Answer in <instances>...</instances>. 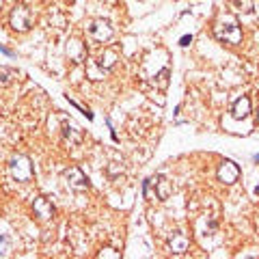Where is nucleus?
I'll list each match as a JSON object with an SVG mask.
<instances>
[{
	"label": "nucleus",
	"mask_w": 259,
	"mask_h": 259,
	"mask_svg": "<svg viewBox=\"0 0 259 259\" xmlns=\"http://www.w3.org/2000/svg\"><path fill=\"white\" fill-rule=\"evenodd\" d=\"M9 171L15 182H30L32 180V162L28 156L18 153V156H13L9 162Z\"/></svg>",
	"instance_id": "1"
},
{
	"label": "nucleus",
	"mask_w": 259,
	"mask_h": 259,
	"mask_svg": "<svg viewBox=\"0 0 259 259\" xmlns=\"http://www.w3.org/2000/svg\"><path fill=\"white\" fill-rule=\"evenodd\" d=\"M89 37L93 39V41L97 44H108L110 39H112V26H110V22L108 20H104V18H97V20H91L89 22Z\"/></svg>",
	"instance_id": "2"
},
{
	"label": "nucleus",
	"mask_w": 259,
	"mask_h": 259,
	"mask_svg": "<svg viewBox=\"0 0 259 259\" xmlns=\"http://www.w3.org/2000/svg\"><path fill=\"white\" fill-rule=\"evenodd\" d=\"M143 186H147V188H153L151 199H158V201H166L168 197H171V192H173V186H171V182H168L164 175L149 177V180H145Z\"/></svg>",
	"instance_id": "3"
},
{
	"label": "nucleus",
	"mask_w": 259,
	"mask_h": 259,
	"mask_svg": "<svg viewBox=\"0 0 259 259\" xmlns=\"http://www.w3.org/2000/svg\"><path fill=\"white\" fill-rule=\"evenodd\" d=\"M30 22H32V13L28 7L24 5H15V9L9 15V24L15 32H26L30 28Z\"/></svg>",
	"instance_id": "4"
},
{
	"label": "nucleus",
	"mask_w": 259,
	"mask_h": 259,
	"mask_svg": "<svg viewBox=\"0 0 259 259\" xmlns=\"http://www.w3.org/2000/svg\"><path fill=\"white\" fill-rule=\"evenodd\" d=\"M214 35L218 41H225L229 46L242 44V28L238 24H218V26H214Z\"/></svg>",
	"instance_id": "5"
},
{
	"label": "nucleus",
	"mask_w": 259,
	"mask_h": 259,
	"mask_svg": "<svg viewBox=\"0 0 259 259\" xmlns=\"http://www.w3.org/2000/svg\"><path fill=\"white\" fill-rule=\"evenodd\" d=\"M65 180H67L69 188L76 190V192H87L89 188H91V184H89V177L82 173V168H78V166L65 168Z\"/></svg>",
	"instance_id": "6"
},
{
	"label": "nucleus",
	"mask_w": 259,
	"mask_h": 259,
	"mask_svg": "<svg viewBox=\"0 0 259 259\" xmlns=\"http://www.w3.org/2000/svg\"><path fill=\"white\" fill-rule=\"evenodd\" d=\"M54 214H56V207L48 201V197H37L32 201V216H35L37 221H41V223L52 221Z\"/></svg>",
	"instance_id": "7"
},
{
	"label": "nucleus",
	"mask_w": 259,
	"mask_h": 259,
	"mask_svg": "<svg viewBox=\"0 0 259 259\" xmlns=\"http://www.w3.org/2000/svg\"><path fill=\"white\" fill-rule=\"evenodd\" d=\"M218 182H223L227 186H231V184H236L240 180V166L236 164V162H231V160H225L221 166H218Z\"/></svg>",
	"instance_id": "8"
},
{
	"label": "nucleus",
	"mask_w": 259,
	"mask_h": 259,
	"mask_svg": "<svg viewBox=\"0 0 259 259\" xmlns=\"http://www.w3.org/2000/svg\"><path fill=\"white\" fill-rule=\"evenodd\" d=\"M65 52H67L69 56V61H74V63H84L87 61V44H82L80 39H69L67 41V48H65Z\"/></svg>",
	"instance_id": "9"
},
{
	"label": "nucleus",
	"mask_w": 259,
	"mask_h": 259,
	"mask_svg": "<svg viewBox=\"0 0 259 259\" xmlns=\"http://www.w3.org/2000/svg\"><path fill=\"white\" fill-rule=\"evenodd\" d=\"M63 139L67 141L69 145H80L84 141V132L74 123V121L63 119Z\"/></svg>",
	"instance_id": "10"
},
{
	"label": "nucleus",
	"mask_w": 259,
	"mask_h": 259,
	"mask_svg": "<svg viewBox=\"0 0 259 259\" xmlns=\"http://www.w3.org/2000/svg\"><path fill=\"white\" fill-rule=\"evenodd\" d=\"M190 246V238L186 236L184 231H175L171 238H168V248H171V253L175 255H184L186 250Z\"/></svg>",
	"instance_id": "11"
},
{
	"label": "nucleus",
	"mask_w": 259,
	"mask_h": 259,
	"mask_svg": "<svg viewBox=\"0 0 259 259\" xmlns=\"http://www.w3.org/2000/svg\"><path fill=\"white\" fill-rule=\"evenodd\" d=\"M117 61H119V50L117 48H104V52L100 54V61H97V67L106 74V71H110L112 67H115Z\"/></svg>",
	"instance_id": "12"
},
{
	"label": "nucleus",
	"mask_w": 259,
	"mask_h": 259,
	"mask_svg": "<svg viewBox=\"0 0 259 259\" xmlns=\"http://www.w3.org/2000/svg\"><path fill=\"white\" fill-rule=\"evenodd\" d=\"M248 115H250V100H248L246 95H242V97H238V100H236V104H233L231 117L242 121V119H246Z\"/></svg>",
	"instance_id": "13"
},
{
	"label": "nucleus",
	"mask_w": 259,
	"mask_h": 259,
	"mask_svg": "<svg viewBox=\"0 0 259 259\" xmlns=\"http://www.w3.org/2000/svg\"><path fill=\"white\" fill-rule=\"evenodd\" d=\"M18 76H20L18 69H13V67H0V87H9Z\"/></svg>",
	"instance_id": "14"
},
{
	"label": "nucleus",
	"mask_w": 259,
	"mask_h": 259,
	"mask_svg": "<svg viewBox=\"0 0 259 259\" xmlns=\"http://www.w3.org/2000/svg\"><path fill=\"white\" fill-rule=\"evenodd\" d=\"M168 76H171L168 69H160V74L153 78V87H156L158 91H166L168 89Z\"/></svg>",
	"instance_id": "15"
},
{
	"label": "nucleus",
	"mask_w": 259,
	"mask_h": 259,
	"mask_svg": "<svg viewBox=\"0 0 259 259\" xmlns=\"http://www.w3.org/2000/svg\"><path fill=\"white\" fill-rule=\"evenodd\" d=\"M97 259H121V253L112 246H104L100 253H97Z\"/></svg>",
	"instance_id": "16"
},
{
	"label": "nucleus",
	"mask_w": 259,
	"mask_h": 259,
	"mask_svg": "<svg viewBox=\"0 0 259 259\" xmlns=\"http://www.w3.org/2000/svg\"><path fill=\"white\" fill-rule=\"evenodd\" d=\"M236 3V9L242 13H250L253 11V0H233Z\"/></svg>",
	"instance_id": "17"
},
{
	"label": "nucleus",
	"mask_w": 259,
	"mask_h": 259,
	"mask_svg": "<svg viewBox=\"0 0 259 259\" xmlns=\"http://www.w3.org/2000/svg\"><path fill=\"white\" fill-rule=\"evenodd\" d=\"M115 173H123V166H121V164H117V162H112V164L108 166V175L112 177Z\"/></svg>",
	"instance_id": "18"
},
{
	"label": "nucleus",
	"mask_w": 259,
	"mask_h": 259,
	"mask_svg": "<svg viewBox=\"0 0 259 259\" xmlns=\"http://www.w3.org/2000/svg\"><path fill=\"white\" fill-rule=\"evenodd\" d=\"M190 44H192V37H190V35H184V37L180 39V46H182V48H188Z\"/></svg>",
	"instance_id": "19"
},
{
	"label": "nucleus",
	"mask_w": 259,
	"mask_h": 259,
	"mask_svg": "<svg viewBox=\"0 0 259 259\" xmlns=\"http://www.w3.org/2000/svg\"><path fill=\"white\" fill-rule=\"evenodd\" d=\"M7 244H9V238L5 236V238H3V246H0V255H5V253H7V250H5V246H7Z\"/></svg>",
	"instance_id": "20"
},
{
	"label": "nucleus",
	"mask_w": 259,
	"mask_h": 259,
	"mask_svg": "<svg viewBox=\"0 0 259 259\" xmlns=\"http://www.w3.org/2000/svg\"><path fill=\"white\" fill-rule=\"evenodd\" d=\"M255 162H259V153H257V156H255Z\"/></svg>",
	"instance_id": "21"
},
{
	"label": "nucleus",
	"mask_w": 259,
	"mask_h": 259,
	"mask_svg": "<svg viewBox=\"0 0 259 259\" xmlns=\"http://www.w3.org/2000/svg\"><path fill=\"white\" fill-rule=\"evenodd\" d=\"M257 123H259V117H257Z\"/></svg>",
	"instance_id": "22"
}]
</instances>
